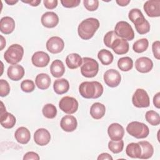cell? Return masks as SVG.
<instances>
[{
	"label": "cell",
	"instance_id": "obj_30",
	"mask_svg": "<svg viewBox=\"0 0 160 160\" xmlns=\"http://www.w3.org/2000/svg\"><path fill=\"white\" fill-rule=\"evenodd\" d=\"M128 156L132 158H139L141 154V148L138 142H131L128 144L126 148Z\"/></svg>",
	"mask_w": 160,
	"mask_h": 160
},
{
	"label": "cell",
	"instance_id": "obj_1",
	"mask_svg": "<svg viewBox=\"0 0 160 160\" xmlns=\"http://www.w3.org/2000/svg\"><path fill=\"white\" fill-rule=\"evenodd\" d=\"M103 86L98 81H84L79 86V91L86 99H97L103 93Z\"/></svg>",
	"mask_w": 160,
	"mask_h": 160
},
{
	"label": "cell",
	"instance_id": "obj_14",
	"mask_svg": "<svg viewBox=\"0 0 160 160\" xmlns=\"http://www.w3.org/2000/svg\"><path fill=\"white\" fill-rule=\"evenodd\" d=\"M50 61V57L44 51L35 52L31 58V61L34 66L38 68L46 67Z\"/></svg>",
	"mask_w": 160,
	"mask_h": 160
},
{
	"label": "cell",
	"instance_id": "obj_12",
	"mask_svg": "<svg viewBox=\"0 0 160 160\" xmlns=\"http://www.w3.org/2000/svg\"><path fill=\"white\" fill-rule=\"evenodd\" d=\"M146 14L151 18L160 16V1L148 0L145 2L143 6Z\"/></svg>",
	"mask_w": 160,
	"mask_h": 160
},
{
	"label": "cell",
	"instance_id": "obj_17",
	"mask_svg": "<svg viewBox=\"0 0 160 160\" xmlns=\"http://www.w3.org/2000/svg\"><path fill=\"white\" fill-rule=\"evenodd\" d=\"M136 69L141 73H147L151 71L153 68V62L148 57H141L135 61Z\"/></svg>",
	"mask_w": 160,
	"mask_h": 160
},
{
	"label": "cell",
	"instance_id": "obj_7",
	"mask_svg": "<svg viewBox=\"0 0 160 160\" xmlns=\"http://www.w3.org/2000/svg\"><path fill=\"white\" fill-rule=\"evenodd\" d=\"M132 102L134 106L139 108H148L150 105L149 95L144 89L138 88L132 96Z\"/></svg>",
	"mask_w": 160,
	"mask_h": 160
},
{
	"label": "cell",
	"instance_id": "obj_48",
	"mask_svg": "<svg viewBox=\"0 0 160 160\" xmlns=\"http://www.w3.org/2000/svg\"><path fill=\"white\" fill-rule=\"evenodd\" d=\"M22 2L29 4L31 6H38L41 3V0H32V1H24L21 0Z\"/></svg>",
	"mask_w": 160,
	"mask_h": 160
},
{
	"label": "cell",
	"instance_id": "obj_10",
	"mask_svg": "<svg viewBox=\"0 0 160 160\" xmlns=\"http://www.w3.org/2000/svg\"><path fill=\"white\" fill-rule=\"evenodd\" d=\"M103 78L105 84L111 88L117 87L120 84L121 79L119 71L114 69L107 70L104 74Z\"/></svg>",
	"mask_w": 160,
	"mask_h": 160
},
{
	"label": "cell",
	"instance_id": "obj_19",
	"mask_svg": "<svg viewBox=\"0 0 160 160\" xmlns=\"http://www.w3.org/2000/svg\"><path fill=\"white\" fill-rule=\"evenodd\" d=\"M60 126L63 131L69 132H72L77 128V119L72 115H66L61 118Z\"/></svg>",
	"mask_w": 160,
	"mask_h": 160
},
{
	"label": "cell",
	"instance_id": "obj_38",
	"mask_svg": "<svg viewBox=\"0 0 160 160\" xmlns=\"http://www.w3.org/2000/svg\"><path fill=\"white\" fill-rule=\"evenodd\" d=\"M117 35L115 34L114 31H110L109 32H108L105 36H104V39H103V41L104 44L108 47L111 48V44L113 42V41H114V39L117 38Z\"/></svg>",
	"mask_w": 160,
	"mask_h": 160
},
{
	"label": "cell",
	"instance_id": "obj_4",
	"mask_svg": "<svg viewBox=\"0 0 160 160\" xmlns=\"http://www.w3.org/2000/svg\"><path fill=\"white\" fill-rule=\"evenodd\" d=\"M126 131L129 134L137 139L146 138L149 134L148 126L139 121H132L129 123L126 127Z\"/></svg>",
	"mask_w": 160,
	"mask_h": 160
},
{
	"label": "cell",
	"instance_id": "obj_11",
	"mask_svg": "<svg viewBox=\"0 0 160 160\" xmlns=\"http://www.w3.org/2000/svg\"><path fill=\"white\" fill-rule=\"evenodd\" d=\"M64 48V42L58 36H52L46 42V49L52 54L61 52Z\"/></svg>",
	"mask_w": 160,
	"mask_h": 160
},
{
	"label": "cell",
	"instance_id": "obj_50",
	"mask_svg": "<svg viewBox=\"0 0 160 160\" xmlns=\"http://www.w3.org/2000/svg\"><path fill=\"white\" fill-rule=\"evenodd\" d=\"M0 37H1V48H0V50L1 51L6 46V39H4V38L2 35H1Z\"/></svg>",
	"mask_w": 160,
	"mask_h": 160
},
{
	"label": "cell",
	"instance_id": "obj_9",
	"mask_svg": "<svg viewBox=\"0 0 160 160\" xmlns=\"http://www.w3.org/2000/svg\"><path fill=\"white\" fill-rule=\"evenodd\" d=\"M0 121L1 126L6 129H11L13 128L16 124L15 116L6 110L4 104L1 101V113H0Z\"/></svg>",
	"mask_w": 160,
	"mask_h": 160
},
{
	"label": "cell",
	"instance_id": "obj_49",
	"mask_svg": "<svg viewBox=\"0 0 160 160\" xmlns=\"http://www.w3.org/2000/svg\"><path fill=\"white\" fill-rule=\"evenodd\" d=\"M116 2L120 6H126L130 2V0H116Z\"/></svg>",
	"mask_w": 160,
	"mask_h": 160
},
{
	"label": "cell",
	"instance_id": "obj_23",
	"mask_svg": "<svg viewBox=\"0 0 160 160\" xmlns=\"http://www.w3.org/2000/svg\"><path fill=\"white\" fill-rule=\"evenodd\" d=\"M14 138L19 143L26 144L31 139V133L28 128L22 126L16 130Z\"/></svg>",
	"mask_w": 160,
	"mask_h": 160
},
{
	"label": "cell",
	"instance_id": "obj_13",
	"mask_svg": "<svg viewBox=\"0 0 160 160\" xmlns=\"http://www.w3.org/2000/svg\"><path fill=\"white\" fill-rule=\"evenodd\" d=\"M108 133L111 140L119 141L122 139L124 135V129L119 123H112L108 128Z\"/></svg>",
	"mask_w": 160,
	"mask_h": 160
},
{
	"label": "cell",
	"instance_id": "obj_16",
	"mask_svg": "<svg viewBox=\"0 0 160 160\" xmlns=\"http://www.w3.org/2000/svg\"><path fill=\"white\" fill-rule=\"evenodd\" d=\"M34 142L39 146H46L50 142V133L45 128H39L34 132Z\"/></svg>",
	"mask_w": 160,
	"mask_h": 160
},
{
	"label": "cell",
	"instance_id": "obj_47",
	"mask_svg": "<svg viewBox=\"0 0 160 160\" xmlns=\"http://www.w3.org/2000/svg\"><path fill=\"white\" fill-rule=\"evenodd\" d=\"M97 159L98 160H112V156L107 152H103L100 154Z\"/></svg>",
	"mask_w": 160,
	"mask_h": 160
},
{
	"label": "cell",
	"instance_id": "obj_35",
	"mask_svg": "<svg viewBox=\"0 0 160 160\" xmlns=\"http://www.w3.org/2000/svg\"><path fill=\"white\" fill-rule=\"evenodd\" d=\"M145 118L148 122L152 126H158L160 123V117L159 114L152 110L148 111L146 112Z\"/></svg>",
	"mask_w": 160,
	"mask_h": 160
},
{
	"label": "cell",
	"instance_id": "obj_6",
	"mask_svg": "<svg viewBox=\"0 0 160 160\" xmlns=\"http://www.w3.org/2000/svg\"><path fill=\"white\" fill-rule=\"evenodd\" d=\"M114 32L120 38L126 41H131L134 38V32L131 26L126 21H121L116 23Z\"/></svg>",
	"mask_w": 160,
	"mask_h": 160
},
{
	"label": "cell",
	"instance_id": "obj_29",
	"mask_svg": "<svg viewBox=\"0 0 160 160\" xmlns=\"http://www.w3.org/2000/svg\"><path fill=\"white\" fill-rule=\"evenodd\" d=\"M141 148V154L139 159H148L152 157L154 153V148L152 144L147 141L138 142Z\"/></svg>",
	"mask_w": 160,
	"mask_h": 160
},
{
	"label": "cell",
	"instance_id": "obj_32",
	"mask_svg": "<svg viewBox=\"0 0 160 160\" xmlns=\"http://www.w3.org/2000/svg\"><path fill=\"white\" fill-rule=\"evenodd\" d=\"M133 61L128 56L121 58L118 61V67L122 71H129L132 68Z\"/></svg>",
	"mask_w": 160,
	"mask_h": 160
},
{
	"label": "cell",
	"instance_id": "obj_25",
	"mask_svg": "<svg viewBox=\"0 0 160 160\" xmlns=\"http://www.w3.org/2000/svg\"><path fill=\"white\" fill-rule=\"evenodd\" d=\"M50 71L54 77L60 78L65 72V66L61 60L56 59L52 62L50 66Z\"/></svg>",
	"mask_w": 160,
	"mask_h": 160
},
{
	"label": "cell",
	"instance_id": "obj_39",
	"mask_svg": "<svg viewBox=\"0 0 160 160\" xmlns=\"http://www.w3.org/2000/svg\"><path fill=\"white\" fill-rule=\"evenodd\" d=\"M10 92V86L8 82L4 79H0V96L5 97Z\"/></svg>",
	"mask_w": 160,
	"mask_h": 160
},
{
	"label": "cell",
	"instance_id": "obj_45",
	"mask_svg": "<svg viewBox=\"0 0 160 160\" xmlns=\"http://www.w3.org/2000/svg\"><path fill=\"white\" fill-rule=\"evenodd\" d=\"M43 3L46 8L48 9H53L55 8H56L58 5V1L57 0H44Z\"/></svg>",
	"mask_w": 160,
	"mask_h": 160
},
{
	"label": "cell",
	"instance_id": "obj_5",
	"mask_svg": "<svg viewBox=\"0 0 160 160\" xmlns=\"http://www.w3.org/2000/svg\"><path fill=\"white\" fill-rule=\"evenodd\" d=\"M99 71V64L94 59L88 57L82 58V64L81 67V74L88 78L96 76Z\"/></svg>",
	"mask_w": 160,
	"mask_h": 160
},
{
	"label": "cell",
	"instance_id": "obj_2",
	"mask_svg": "<svg viewBox=\"0 0 160 160\" xmlns=\"http://www.w3.org/2000/svg\"><path fill=\"white\" fill-rule=\"evenodd\" d=\"M99 20L94 18H89L83 20L78 28L79 36L84 40L90 39L99 28Z\"/></svg>",
	"mask_w": 160,
	"mask_h": 160
},
{
	"label": "cell",
	"instance_id": "obj_41",
	"mask_svg": "<svg viewBox=\"0 0 160 160\" xmlns=\"http://www.w3.org/2000/svg\"><path fill=\"white\" fill-rule=\"evenodd\" d=\"M142 16H143V14L142 13L141 10L138 8L132 9L129 11L128 14V18L132 22H133L136 19Z\"/></svg>",
	"mask_w": 160,
	"mask_h": 160
},
{
	"label": "cell",
	"instance_id": "obj_33",
	"mask_svg": "<svg viewBox=\"0 0 160 160\" xmlns=\"http://www.w3.org/2000/svg\"><path fill=\"white\" fill-rule=\"evenodd\" d=\"M149 41L146 38H142L137 40L132 45V49L137 53L144 52L148 48Z\"/></svg>",
	"mask_w": 160,
	"mask_h": 160
},
{
	"label": "cell",
	"instance_id": "obj_51",
	"mask_svg": "<svg viewBox=\"0 0 160 160\" xmlns=\"http://www.w3.org/2000/svg\"><path fill=\"white\" fill-rule=\"evenodd\" d=\"M5 2L9 5H14L16 4L18 2V0H5Z\"/></svg>",
	"mask_w": 160,
	"mask_h": 160
},
{
	"label": "cell",
	"instance_id": "obj_31",
	"mask_svg": "<svg viewBox=\"0 0 160 160\" xmlns=\"http://www.w3.org/2000/svg\"><path fill=\"white\" fill-rule=\"evenodd\" d=\"M98 58L103 65H109L113 61V55L110 51L102 49L98 52Z\"/></svg>",
	"mask_w": 160,
	"mask_h": 160
},
{
	"label": "cell",
	"instance_id": "obj_27",
	"mask_svg": "<svg viewBox=\"0 0 160 160\" xmlns=\"http://www.w3.org/2000/svg\"><path fill=\"white\" fill-rule=\"evenodd\" d=\"M106 107L100 102L94 103L90 108V114L92 118L95 119H101L105 114Z\"/></svg>",
	"mask_w": 160,
	"mask_h": 160
},
{
	"label": "cell",
	"instance_id": "obj_3",
	"mask_svg": "<svg viewBox=\"0 0 160 160\" xmlns=\"http://www.w3.org/2000/svg\"><path fill=\"white\" fill-rule=\"evenodd\" d=\"M23 55V48L18 44H14L11 45L5 51L4 58L8 63L14 65L17 64L21 61Z\"/></svg>",
	"mask_w": 160,
	"mask_h": 160
},
{
	"label": "cell",
	"instance_id": "obj_20",
	"mask_svg": "<svg viewBox=\"0 0 160 160\" xmlns=\"http://www.w3.org/2000/svg\"><path fill=\"white\" fill-rule=\"evenodd\" d=\"M8 78L12 81H19L21 79L24 75V68L19 64L11 65L7 71Z\"/></svg>",
	"mask_w": 160,
	"mask_h": 160
},
{
	"label": "cell",
	"instance_id": "obj_36",
	"mask_svg": "<svg viewBox=\"0 0 160 160\" xmlns=\"http://www.w3.org/2000/svg\"><path fill=\"white\" fill-rule=\"evenodd\" d=\"M109 149L114 154L121 152L124 148V141L121 139L119 141H110L108 142Z\"/></svg>",
	"mask_w": 160,
	"mask_h": 160
},
{
	"label": "cell",
	"instance_id": "obj_22",
	"mask_svg": "<svg viewBox=\"0 0 160 160\" xmlns=\"http://www.w3.org/2000/svg\"><path fill=\"white\" fill-rule=\"evenodd\" d=\"M132 23L134 24L136 31L140 34H145L150 31V24L144 15L136 19Z\"/></svg>",
	"mask_w": 160,
	"mask_h": 160
},
{
	"label": "cell",
	"instance_id": "obj_28",
	"mask_svg": "<svg viewBox=\"0 0 160 160\" xmlns=\"http://www.w3.org/2000/svg\"><path fill=\"white\" fill-rule=\"evenodd\" d=\"M54 92L58 94H63L67 92L69 89V83L64 78L58 79L54 81L53 84Z\"/></svg>",
	"mask_w": 160,
	"mask_h": 160
},
{
	"label": "cell",
	"instance_id": "obj_37",
	"mask_svg": "<svg viewBox=\"0 0 160 160\" xmlns=\"http://www.w3.org/2000/svg\"><path fill=\"white\" fill-rule=\"evenodd\" d=\"M21 89L25 92H31L35 89L34 82L30 79L24 80L21 83Z\"/></svg>",
	"mask_w": 160,
	"mask_h": 160
},
{
	"label": "cell",
	"instance_id": "obj_26",
	"mask_svg": "<svg viewBox=\"0 0 160 160\" xmlns=\"http://www.w3.org/2000/svg\"><path fill=\"white\" fill-rule=\"evenodd\" d=\"M51 82V78L48 74L40 73L38 74L35 79V83L37 87L42 90L49 88Z\"/></svg>",
	"mask_w": 160,
	"mask_h": 160
},
{
	"label": "cell",
	"instance_id": "obj_18",
	"mask_svg": "<svg viewBox=\"0 0 160 160\" xmlns=\"http://www.w3.org/2000/svg\"><path fill=\"white\" fill-rule=\"evenodd\" d=\"M41 21L43 26L48 28H53L59 23V17L55 12L48 11L42 15Z\"/></svg>",
	"mask_w": 160,
	"mask_h": 160
},
{
	"label": "cell",
	"instance_id": "obj_34",
	"mask_svg": "<svg viewBox=\"0 0 160 160\" xmlns=\"http://www.w3.org/2000/svg\"><path fill=\"white\" fill-rule=\"evenodd\" d=\"M42 112L44 116L46 118L53 119L56 116L57 109L56 106L52 104L48 103L43 106Z\"/></svg>",
	"mask_w": 160,
	"mask_h": 160
},
{
	"label": "cell",
	"instance_id": "obj_15",
	"mask_svg": "<svg viewBox=\"0 0 160 160\" xmlns=\"http://www.w3.org/2000/svg\"><path fill=\"white\" fill-rule=\"evenodd\" d=\"M111 48L116 54L121 55L126 54L128 52L129 44L128 41L118 36L112 43Z\"/></svg>",
	"mask_w": 160,
	"mask_h": 160
},
{
	"label": "cell",
	"instance_id": "obj_42",
	"mask_svg": "<svg viewBox=\"0 0 160 160\" xmlns=\"http://www.w3.org/2000/svg\"><path fill=\"white\" fill-rule=\"evenodd\" d=\"M80 0H62L61 1V4L67 8H75L79 6L80 4Z\"/></svg>",
	"mask_w": 160,
	"mask_h": 160
},
{
	"label": "cell",
	"instance_id": "obj_44",
	"mask_svg": "<svg viewBox=\"0 0 160 160\" xmlns=\"http://www.w3.org/2000/svg\"><path fill=\"white\" fill-rule=\"evenodd\" d=\"M40 159L38 154L35 152L29 151L26 152L23 156V160H39Z\"/></svg>",
	"mask_w": 160,
	"mask_h": 160
},
{
	"label": "cell",
	"instance_id": "obj_40",
	"mask_svg": "<svg viewBox=\"0 0 160 160\" xmlns=\"http://www.w3.org/2000/svg\"><path fill=\"white\" fill-rule=\"evenodd\" d=\"M83 4L85 8L89 11H94L99 7V1L98 0H84Z\"/></svg>",
	"mask_w": 160,
	"mask_h": 160
},
{
	"label": "cell",
	"instance_id": "obj_21",
	"mask_svg": "<svg viewBox=\"0 0 160 160\" xmlns=\"http://www.w3.org/2000/svg\"><path fill=\"white\" fill-rule=\"evenodd\" d=\"M15 28L14 20L9 17L5 16L1 19L0 21V31L5 34H9L13 32Z\"/></svg>",
	"mask_w": 160,
	"mask_h": 160
},
{
	"label": "cell",
	"instance_id": "obj_46",
	"mask_svg": "<svg viewBox=\"0 0 160 160\" xmlns=\"http://www.w3.org/2000/svg\"><path fill=\"white\" fill-rule=\"evenodd\" d=\"M153 104L158 109L160 108V92H157L153 98Z\"/></svg>",
	"mask_w": 160,
	"mask_h": 160
},
{
	"label": "cell",
	"instance_id": "obj_43",
	"mask_svg": "<svg viewBox=\"0 0 160 160\" xmlns=\"http://www.w3.org/2000/svg\"><path fill=\"white\" fill-rule=\"evenodd\" d=\"M152 50L154 57L157 59H160V42L159 41H154L152 44Z\"/></svg>",
	"mask_w": 160,
	"mask_h": 160
},
{
	"label": "cell",
	"instance_id": "obj_24",
	"mask_svg": "<svg viewBox=\"0 0 160 160\" xmlns=\"http://www.w3.org/2000/svg\"><path fill=\"white\" fill-rule=\"evenodd\" d=\"M66 64L71 69H77L82 64V58L77 53H71L67 56L66 58Z\"/></svg>",
	"mask_w": 160,
	"mask_h": 160
},
{
	"label": "cell",
	"instance_id": "obj_8",
	"mask_svg": "<svg viewBox=\"0 0 160 160\" xmlns=\"http://www.w3.org/2000/svg\"><path fill=\"white\" fill-rule=\"evenodd\" d=\"M78 101L74 98L70 96H64L62 98L59 102L60 109L69 114L75 113L78 109Z\"/></svg>",
	"mask_w": 160,
	"mask_h": 160
}]
</instances>
